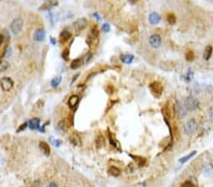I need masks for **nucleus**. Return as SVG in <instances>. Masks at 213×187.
Returning <instances> with one entry per match:
<instances>
[{"label":"nucleus","mask_w":213,"mask_h":187,"mask_svg":"<svg viewBox=\"0 0 213 187\" xmlns=\"http://www.w3.org/2000/svg\"><path fill=\"white\" fill-rule=\"evenodd\" d=\"M198 130V123L194 119L188 120L184 126V132L186 135H192Z\"/></svg>","instance_id":"obj_1"},{"label":"nucleus","mask_w":213,"mask_h":187,"mask_svg":"<svg viewBox=\"0 0 213 187\" xmlns=\"http://www.w3.org/2000/svg\"><path fill=\"white\" fill-rule=\"evenodd\" d=\"M184 105H185L187 111H191V112H192V111H195V110L198 108L199 102H198V100H197L194 97L189 96V97H187V98H186Z\"/></svg>","instance_id":"obj_2"},{"label":"nucleus","mask_w":213,"mask_h":187,"mask_svg":"<svg viewBox=\"0 0 213 187\" xmlns=\"http://www.w3.org/2000/svg\"><path fill=\"white\" fill-rule=\"evenodd\" d=\"M99 36H100V31L99 30L97 29V27H94L92 30H91V32L89 34V37H88V40L87 42H91L90 43V45H97L98 43H99Z\"/></svg>","instance_id":"obj_3"},{"label":"nucleus","mask_w":213,"mask_h":187,"mask_svg":"<svg viewBox=\"0 0 213 187\" xmlns=\"http://www.w3.org/2000/svg\"><path fill=\"white\" fill-rule=\"evenodd\" d=\"M23 24H24V22L21 18L14 19L11 24V30L12 31V33L13 34H19L20 31L22 30Z\"/></svg>","instance_id":"obj_4"},{"label":"nucleus","mask_w":213,"mask_h":187,"mask_svg":"<svg viewBox=\"0 0 213 187\" xmlns=\"http://www.w3.org/2000/svg\"><path fill=\"white\" fill-rule=\"evenodd\" d=\"M174 110H175L176 114L179 116L180 118H184L185 116H187V109H186L185 105H184V104H182L179 100H176L175 105H174Z\"/></svg>","instance_id":"obj_5"},{"label":"nucleus","mask_w":213,"mask_h":187,"mask_svg":"<svg viewBox=\"0 0 213 187\" xmlns=\"http://www.w3.org/2000/svg\"><path fill=\"white\" fill-rule=\"evenodd\" d=\"M162 43V38L158 34H153L149 38V44L153 48H158L161 46Z\"/></svg>","instance_id":"obj_6"},{"label":"nucleus","mask_w":213,"mask_h":187,"mask_svg":"<svg viewBox=\"0 0 213 187\" xmlns=\"http://www.w3.org/2000/svg\"><path fill=\"white\" fill-rule=\"evenodd\" d=\"M150 89L152 91V93L154 94V96L155 97H160L162 95L163 92V86L160 82L158 81H154L150 84Z\"/></svg>","instance_id":"obj_7"},{"label":"nucleus","mask_w":213,"mask_h":187,"mask_svg":"<svg viewBox=\"0 0 213 187\" xmlns=\"http://www.w3.org/2000/svg\"><path fill=\"white\" fill-rule=\"evenodd\" d=\"M0 87L4 92H8L12 90L13 87V81L11 78H2L0 80Z\"/></svg>","instance_id":"obj_8"},{"label":"nucleus","mask_w":213,"mask_h":187,"mask_svg":"<svg viewBox=\"0 0 213 187\" xmlns=\"http://www.w3.org/2000/svg\"><path fill=\"white\" fill-rule=\"evenodd\" d=\"M87 25H88V21L86 18H79L73 23V27L76 31H82L87 27Z\"/></svg>","instance_id":"obj_9"},{"label":"nucleus","mask_w":213,"mask_h":187,"mask_svg":"<svg viewBox=\"0 0 213 187\" xmlns=\"http://www.w3.org/2000/svg\"><path fill=\"white\" fill-rule=\"evenodd\" d=\"M79 101H80V98L76 95H73L71 96L67 101V104H68V107L71 108V109H75L77 107V105L79 104Z\"/></svg>","instance_id":"obj_10"},{"label":"nucleus","mask_w":213,"mask_h":187,"mask_svg":"<svg viewBox=\"0 0 213 187\" xmlns=\"http://www.w3.org/2000/svg\"><path fill=\"white\" fill-rule=\"evenodd\" d=\"M45 31L43 29H38L33 34V39L36 42H42L45 39Z\"/></svg>","instance_id":"obj_11"},{"label":"nucleus","mask_w":213,"mask_h":187,"mask_svg":"<svg viewBox=\"0 0 213 187\" xmlns=\"http://www.w3.org/2000/svg\"><path fill=\"white\" fill-rule=\"evenodd\" d=\"M28 126L31 130H39L40 129V119L34 117L28 122Z\"/></svg>","instance_id":"obj_12"},{"label":"nucleus","mask_w":213,"mask_h":187,"mask_svg":"<svg viewBox=\"0 0 213 187\" xmlns=\"http://www.w3.org/2000/svg\"><path fill=\"white\" fill-rule=\"evenodd\" d=\"M160 19H161L160 15H159L157 12H155V11L151 12L150 15H149V22L151 23L152 25H156V24H158L159 21H160Z\"/></svg>","instance_id":"obj_13"},{"label":"nucleus","mask_w":213,"mask_h":187,"mask_svg":"<svg viewBox=\"0 0 213 187\" xmlns=\"http://www.w3.org/2000/svg\"><path fill=\"white\" fill-rule=\"evenodd\" d=\"M69 141L73 146H81V144H82L81 138H80V136L77 133L71 134L70 137H69Z\"/></svg>","instance_id":"obj_14"},{"label":"nucleus","mask_w":213,"mask_h":187,"mask_svg":"<svg viewBox=\"0 0 213 187\" xmlns=\"http://www.w3.org/2000/svg\"><path fill=\"white\" fill-rule=\"evenodd\" d=\"M108 139H109V142H110V144H111L112 147L116 148L117 150H120V151L121 150V146H120V143H118V141H116V140L112 136L110 130H108Z\"/></svg>","instance_id":"obj_15"},{"label":"nucleus","mask_w":213,"mask_h":187,"mask_svg":"<svg viewBox=\"0 0 213 187\" xmlns=\"http://www.w3.org/2000/svg\"><path fill=\"white\" fill-rule=\"evenodd\" d=\"M39 148H40V149L42 150V152L45 156H50V146L47 145L45 142H40Z\"/></svg>","instance_id":"obj_16"},{"label":"nucleus","mask_w":213,"mask_h":187,"mask_svg":"<svg viewBox=\"0 0 213 187\" xmlns=\"http://www.w3.org/2000/svg\"><path fill=\"white\" fill-rule=\"evenodd\" d=\"M134 59H135V57L132 54H123V55L121 56V62H124V63H126V64L132 63L134 62Z\"/></svg>","instance_id":"obj_17"},{"label":"nucleus","mask_w":213,"mask_h":187,"mask_svg":"<svg viewBox=\"0 0 213 187\" xmlns=\"http://www.w3.org/2000/svg\"><path fill=\"white\" fill-rule=\"evenodd\" d=\"M121 169L116 166H110L108 169V174L113 177H118L121 175Z\"/></svg>","instance_id":"obj_18"},{"label":"nucleus","mask_w":213,"mask_h":187,"mask_svg":"<svg viewBox=\"0 0 213 187\" xmlns=\"http://www.w3.org/2000/svg\"><path fill=\"white\" fill-rule=\"evenodd\" d=\"M196 153H197V151H196V150L192 151V152L189 153V154H187V155H186V156H184V157L180 158V159H179V162H181V163H185V162H187L188 160H191L192 158H193V157L196 155Z\"/></svg>","instance_id":"obj_19"},{"label":"nucleus","mask_w":213,"mask_h":187,"mask_svg":"<svg viewBox=\"0 0 213 187\" xmlns=\"http://www.w3.org/2000/svg\"><path fill=\"white\" fill-rule=\"evenodd\" d=\"M212 52H213V48H212L211 45H207L206 48V49H205V52H204V58H205V60L208 61L210 59L211 55H212Z\"/></svg>","instance_id":"obj_20"},{"label":"nucleus","mask_w":213,"mask_h":187,"mask_svg":"<svg viewBox=\"0 0 213 187\" xmlns=\"http://www.w3.org/2000/svg\"><path fill=\"white\" fill-rule=\"evenodd\" d=\"M60 38H61V41L63 43H65L71 38V33L67 30H63L60 34Z\"/></svg>","instance_id":"obj_21"},{"label":"nucleus","mask_w":213,"mask_h":187,"mask_svg":"<svg viewBox=\"0 0 213 187\" xmlns=\"http://www.w3.org/2000/svg\"><path fill=\"white\" fill-rule=\"evenodd\" d=\"M203 172L206 176L207 177H210V176H213V166L212 165H206L204 169H203Z\"/></svg>","instance_id":"obj_22"},{"label":"nucleus","mask_w":213,"mask_h":187,"mask_svg":"<svg viewBox=\"0 0 213 187\" xmlns=\"http://www.w3.org/2000/svg\"><path fill=\"white\" fill-rule=\"evenodd\" d=\"M83 64V61L81 59H76L74 61L71 62V64H70V68L71 69H78L79 67H81V65Z\"/></svg>","instance_id":"obj_23"},{"label":"nucleus","mask_w":213,"mask_h":187,"mask_svg":"<svg viewBox=\"0 0 213 187\" xmlns=\"http://www.w3.org/2000/svg\"><path fill=\"white\" fill-rule=\"evenodd\" d=\"M104 143H105V140H104V137L102 135H98L97 138H96V145H97V148H101L104 146Z\"/></svg>","instance_id":"obj_24"},{"label":"nucleus","mask_w":213,"mask_h":187,"mask_svg":"<svg viewBox=\"0 0 213 187\" xmlns=\"http://www.w3.org/2000/svg\"><path fill=\"white\" fill-rule=\"evenodd\" d=\"M131 157L135 159V161L137 162V165H138L139 167H142V166H145V163H146V159H145V158L138 157V156H137V157H135V156H133V155H131Z\"/></svg>","instance_id":"obj_25"},{"label":"nucleus","mask_w":213,"mask_h":187,"mask_svg":"<svg viewBox=\"0 0 213 187\" xmlns=\"http://www.w3.org/2000/svg\"><path fill=\"white\" fill-rule=\"evenodd\" d=\"M193 76H194V72H193L192 68H189V69H188V71H187V74H186V76H184V79H185L187 81H191V80L193 79Z\"/></svg>","instance_id":"obj_26"},{"label":"nucleus","mask_w":213,"mask_h":187,"mask_svg":"<svg viewBox=\"0 0 213 187\" xmlns=\"http://www.w3.org/2000/svg\"><path fill=\"white\" fill-rule=\"evenodd\" d=\"M167 21L170 25H174L175 24V22H176V16L174 13L171 12L167 15Z\"/></svg>","instance_id":"obj_27"},{"label":"nucleus","mask_w":213,"mask_h":187,"mask_svg":"<svg viewBox=\"0 0 213 187\" xmlns=\"http://www.w3.org/2000/svg\"><path fill=\"white\" fill-rule=\"evenodd\" d=\"M61 81H62V77H61V76H58V77L54 78V79L51 80V86L55 88V87L59 86V84L61 83Z\"/></svg>","instance_id":"obj_28"},{"label":"nucleus","mask_w":213,"mask_h":187,"mask_svg":"<svg viewBox=\"0 0 213 187\" xmlns=\"http://www.w3.org/2000/svg\"><path fill=\"white\" fill-rule=\"evenodd\" d=\"M9 67V62L7 61H1L0 62V72H4Z\"/></svg>","instance_id":"obj_29"},{"label":"nucleus","mask_w":213,"mask_h":187,"mask_svg":"<svg viewBox=\"0 0 213 187\" xmlns=\"http://www.w3.org/2000/svg\"><path fill=\"white\" fill-rule=\"evenodd\" d=\"M57 128H58L60 130H63V131H66V130H67V124H66V122H65V121L62 120V121H60V122L58 123V126H57Z\"/></svg>","instance_id":"obj_30"},{"label":"nucleus","mask_w":213,"mask_h":187,"mask_svg":"<svg viewBox=\"0 0 213 187\" xmlns=\"http://www.w3.org/2000/svg\"><path fill=\"white\" fill-rule=\"evenodd\" d=\"M194 53H193V51H192V50H189V51H187V53H186V60L187 61V62H192L193 60H194Z\"/></svg>","instance_id":"obj_31"},{"label":"nucleus","mask_w":213,"mask_h":187,"mask_svg":"<svg viewBox=\"0 0 213 187\" xmlns=\"http://www.w3.org/2000/svg\"><path fill=\"white\" fill-rule=\"evenodd\" d=\"M181 187H196L195 184L193 182H192L191 180H186L182 183Z\"/></svg>","instance_id":"obj_32"},{"label":"nucleus","mask_w":213,"mask_h":187,"mask_svg":"<svg viewBox=\"0 0 213 187\" xmlns=\"http://www.w3.org/2000/svg\"><path fill=\"white\" fill-rule=\"evenodd\" d=\"M50 142L56 148H58V147H60L62 145V141H61V140H58V139H52V138H50Z\"/></svg>","instance_id":"obj_33"},{"label":"nucleus","mask_w":213,"mask_h":187,"mask_svg":"<svg viewBox=\"0 0 213 187\" xmlns=\"http://www.w3.org/2000/svg\"><path fill=\"white\" fill-rule=\"evenodd\" d=\"M12 53V48H11V46H8V48H6V50H5V52H4L3 57H5V58H9V57H11Z\"/></svg>","instance_id":"obj_34"},{"label":"nucleus","mask_w":213,"mask_h":187,"mask_svg":"<svg viewBox=\"0 0 213 187\" xmlns=\"http://www.w3.org/2000/svg\"><path fill=\"white\" fill-rule=\"evenodd\" d=\"M62 58H63L64 60H65V61L68 60V58H69V49H68V48H65V49L62 52Z\"/></svg>","instance_id":"obj_35"},{"label":"nucleus","mask_w":213,"mask_h":187,"mask_svg":"<svg viewBox=\"0 0 213 187\" xmlns=\"http://www.w3.org/2000/svg\"><path fill=\"white\" fill-rule=\"evenodd\" d=\"M102 31H104V32H109V31L111 30V27H110V25L108 24V23H105V24L102 25Z\"/></svg>","instance_id":"obj_36"},{"label":"nucleus","mask_w":213,"mask_h":187,"mask_svg":"<svg viewBox=\"0 0 213 187\" xmlns=\"http://www.w3.org/2000/svg\"><path fill=\"white\" fill-rule=\"evenodd\" d=\"M135 167H134V165H133V163H130V165H128V166L126 167L127 173H132V172L135 171Z\"/></svg>","instance_id":"obj_37"},{"label":"nucleus","mask_w":213,"mask_h":187,"mask_svg":"<svg viewBox=\"0 0 213 187\" xmlns=\"http://www.w3.org/2000/svg\"><path fill=\"white\" fill-rule=\"evenodd\" d=\"M28 127V122H25L24 124H22L19 128H18V130H17V132H20V131H22V130H25L26 128Z\"/></svg>","instance_id":"obj_38"},{"label":"nucleus","mask_w":213,"mask_h":187,"mask_svg":"<svg viewBox=\"0 0 213 187\" xmlns=\"http://www.w3.org/2000/svg\"><path fill=\"white\" fill-rule=\"evenodd\" d=\"M4 40H5V37H4V35H3V34H0V46L2 45V43H3Z\"/></svg>","instance_id":"obj_39"},{"label":"nucleus","mask_w":213,"mask_h":187,"mask_svg":"<svg viewBox=\"0 0 213 187\" xmlns=\"http://www.w3.org/2000/svg\"><path fill=\"white\" fill-rule=\"evenodd\" d=\"M93 15H94V17L96 18L98 21H101V20H102V19H101V17H100V15H98V13H94Z\"/></svg>","instance_id":"obj_40"},{"label":"nucleus","mask_w":213,"mask_h":187,"mask_svg":"<svg viewBox=\"0 0 213 187\" xmlns=\"http://www.w3.org/2000/svg\"><path fill=\"white\" fill-rule=\"evenodd\" d=\"M47 187H58V185L55 182H51V183L49 184V186H47Z\"/></svg>","instance_id":"obj_41"},{"label":"nucleus","mask_w":213,"mask_h":187,"mask_svg":"<svg viewBox=\"0 0 213 187\" xmlns=\"http://www.w3.org/2000/svg\"><path fill=\"white\" fill-rule=\"evenodd\" d=\"M50 43H53V44H55V43H56V42H55V40H54V38H52V37L50 38Z\"/></svg>","instance_id":"obj_42"}]
</instances>
